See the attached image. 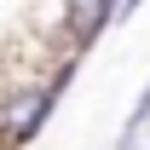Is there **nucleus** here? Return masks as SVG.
Returning <instances> with one entry per match:
<instances>
[{
	"instance_id": "obj_1",
	"label": "nucleus",
	"mask_w": 150,
	"mask_h": 150,
	"mask_svg": "<svg viewBox=\"0 0 150 150\" xmlns=\"http://www.w3.org/2000/svg\"><path fill=\"white\" fill-rule=\"evenodd\" d=\"M58 104H64V93H58L46 75L6 81V93H0V144H6V150H29L40 133L52 127Z\"/></svg>"
},
{
	"instance_id": "obj_2",
	"label": "nucleus",
	"mask_w": 150,
	"mask_h": 150,
	"mask_svg": "<svg viewBox=\"0 0 150 150\" xmlns=\"http://www.w3.org/2000/svg\"><path fill=\"white\" fill-rule=\"evenodd\" d=\"M150 133V81H144V93L133 98V110L127 121H121V133H115V150H139V139Z\"/></svg>"
},
{
	"instance_id": "obj_3",
	"label": "nucleus",
	"mask_w": 150,
	"mask_h": 150,
	"mask_svg": "<svg viewBox=\"0 0 150 150\" xmlns=\"http://www.w3.org/2000/svg\"><path fill=\"white\" fill-rule=\"evenodd\" d=\"M144 6H150V0H121V6H115V23H133Z\"/></svg>"
}]
</instances>
